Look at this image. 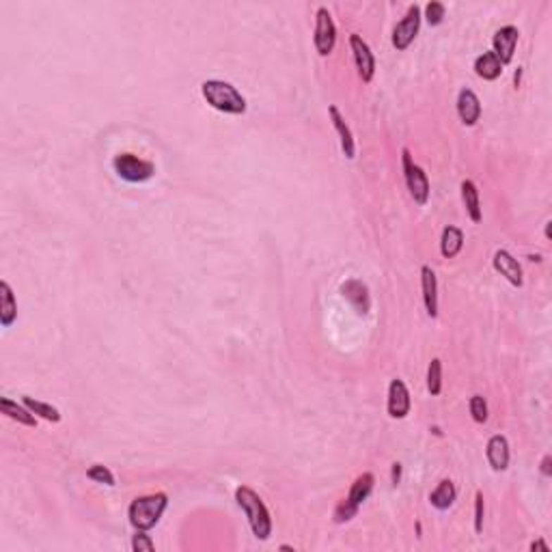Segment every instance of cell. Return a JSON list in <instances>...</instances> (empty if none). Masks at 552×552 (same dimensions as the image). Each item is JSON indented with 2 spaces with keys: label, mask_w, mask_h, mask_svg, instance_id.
I'll return each instance as SVG.
<instances>
[{
  "label": "cell",
  "mask_w": 552,
  "mask_h": 552,
  "mask_svg": "<svg viewBox=\"0 0 552 552\" xmlns=\"http://www.w3.org/2000/svg\"><path fill=\"white\" fill-rule=\"evenodd\" d=\"M201 93L212 108L227 113V115H244L246 113V99L242 93L225 80H205L201 84Z\"/></svg>",
  "instance_id": "6da1fadb"
},
{
  "label": "cell",
  "mask_w": 552,
  "mask_h": 552,
  "mask_svg": "<svg viewBox=\"0 0 552 552\" xmlns=\"http://www.w3.org/2000/svg\"><path fill=\"white\" fill-rule=\"evenodd\" d=\"M235 501L237 505L244 509L249 522H251V529L255 533L257 539H268L270 533H272V518H270V511L265 507V503L259 498V494L246 486H239L235 490Z\"/></svg>",
  "instance_id": "7a4b0ae2"
},
{
  "label": "cell",
  "mask_w": 552,
  "mask_h": 552,
  "mask_svg": "<svg viewBox=\"0 0 552 552\" xmlns=\"http://www.w3.org/2000/svg\"><path fill=\"white\" fill-rule=\"evenodd\" d=\"M168 505V496L164 492H158V494H149V496H141L136 498L132 505H130V522L136 531H149L153 529L160 518L164 513Z\"/></svg>",
  "instance_id": "3957f363"
},
{
  "label": "cell",
  "mask_w": 552,
  "mask_h": 552,
  "mask_svg": "<svg viewBox=\"0 0 552 552\" xmlns=\"http://www.w3.org/2000/svg\"><path fill=\"white\" fill-rule=\"evenodd\" d=\"M113 166H115V172L130 182V184H141V182H147L153 177V172H156V166L147 160H141V158H136L132 153H119L115 160H113Z\"/></svg>",
  "instance_id": "277c9868"
},
{
  "label": "cell",
  "mask_w": 552,
  "mask_h": 552,
  "mask_svg": "<svg viewBox=\"0 0 552 552\" xmlns=\"http://www.w3.org/2000/svg\"><path fill=\"white\" fill-rule=\"evenodd\" d=\"M401 160H403V175H406V184L408 190L412 194V199L417 201L419 205H425L429 199V180L425 175V170L412 162V156L408 149L401 151Z\"/></svg>",
  "instance_id": "5b68a950"
},
{
  "label": "cell",
  "mask_w": 552,
  "mask_h": 552,
  "mask_svg": "<svg viewBox=\"0 0 552 552\" xmlns=\"http://www.w3.org/2000/svg\"><path fill=\"white\" fill-rule=\"evenodd\" d=\"M313 42H315V50H318L322 56H328V54L334 50V44H337V26H334L332 15H330V11H328L326 7H320V9H318Z\"/></svg>",
  "instance_id": "8992f818"
},
{
  "label": "cell",
  "mask_w": 552,
  "mask_h": 552,
  "mask_svg": "<svg viewBox=\"0 0 552 552\" xmlns=\"http://www.w3.org/2000/svg\"><path fill=\"white\" fill-rule=\"evenodd\" d=\"M419 28H421V9L417 5H412L393 30V46L397 50H406L419 34Z\"/></svg>",
  "instance_id": "52a82bcc"
},
{
  "label": "cell",
  "mask_w": 552,
  "mask_h": 552,
  "mask_svg": "<svg viewBox=\"0 0 552 552\" xmlns=\"http://www.w3.org/2000/svg\"><path fill=\"white\" fill-rule=\"evenodd\" d=\"M350 48L354 54V63L358 67V74L363 78V82H371L373 74H375V58L371 48L367 46V42L360 37V34H350Z\"/></svg>",
  "instance_id": "ba28073f"
},
{
  "label": "cell",
  "mask_w": 552,
  "mask_h": 552,
  "mask_svg": "<svg viewBox=\"0 0 552 552\" xmlns=\"http://www.w3.org/2000/svg\"><path fill=\"white\" fill-rule=\"evenodd\" d=\"M518 37H520V32H518L515 26H503L496 30L494 39H492V46H494V54L496 58L501 61V65H507L511 63L513 58V52H515V46H518Z\"/></svg>",
  "instance_id": "9c48e42d"
},
{
  "label": "cell",
  "mask_w": 552,
  "mask_h": 552,
  "mask_svg": "<svg viewBox=\"0 0 552 552\" xmlns=\"http://www.w3.org/2000/svg\"><path fill=\"white\" fill-rule=\"evenodd\" d=\"M492 261H494V270H496L501 276H505V279H507L513 287H522V283H525V279H522V268H520V263H518V259H515L511 253H507V251H496Z\"/></svg>",
  "instance_id": "30bf717a"
},
{
  "label": "cell",
  "mask_w": 552,
  "mask_h": 552,
  "mask_svg": "<svg viewBox=\"0 0 552 552\" xmlns=\"http://www.w3.org/2000/svg\"><path fill=\"white\" fill-rule=\"evenodd\" d=\"M410 412V393L403 380H393L389 387V414L393 419H403Z\"/></svg>",
  "instance_id": "8fae6325"
},
{
  "label": "cell",
  "mask_w": 552,
  "mask_h": 552,
  "mask_svg": "<svg viewBox=\"0 0 552 552\" xmlns=\"http://www.w3.org/2000/svg\"><path fill=\"white\" fill-rule=\"evenodd\" d=\"M458 115L464 125H475L481 117V101L470 89H462L458 95Z\"/></svg>",
  "instance_id": "7c38bea8"
},
{
  "label": "cell",
  "mask_w": 552,
  "mask_h": 552,
  "mask_svg": "<svg viewBox=\"0 0 552 552\" xmlns=\"http://www.w3.org/2000/svg\"><path fill=\"white\" fill-rule=\"evenodd\" d=\"M421 287H423V302L427 308V315L436 318L438 315V281L429 265L421 268Z\"/></svg>",
  "instance_id": "4fadbf2b"
},
{
  "label": "cell",
  "mask_w": 552,
  "mask_h": 552,
  "mask_svg": "<svg viewBox=\"0 0 552 552\" xmlns=\"http://www.w3.org/2000/svg\"><path fill=\"white\" fill-rule=\"evenodd\" d=\"M341 291H343L345 298L350 300V304L358 310L360 315H367V313H369L371 300H369V289H367L365 283L352 279V281H348V283H343Z\"/></svg>",
  "instance_id": "5bb4252c"
},
{
  "label": "cell",
  "mask_w": 552,
  "mask_h": 552,
  "mask_svg": "<svg viewBox=\"0 0 552 552\" xmlns=\"http://www.w3.org/2000/svg\"><path fill=\"white\" fill-rule=\"evenodd\" d=\"M328 113H330V119H332V125H334L337 134L341 136V149H343L345 158L354 160V158H356V143H354L352 130L348 127V123H345V119L341 117V113H339L337 106H330Z\"/></svg>",
  "instance_id": "9a60e30c"
},
{
  "label": "cell",
  "mask_w": 552,
  "mask_h": 552,
  "mask_svg": "<svg viewBox=\"0 0 552 552\" xmlns=\"http://www.w3.org/2000/svg\"><path fill=\"white\" fill-rule=\"evenodd\" d=\"M486 453H488V462L494 470H507L509 466V442L505 436L496 434L490 438L488 442V448H486Z\"/></svg>",
  "instance_id": "2e32d148"
},
{
  "label": "cell",
  "mask_w": 552,
  "mask_h": 552,
  "mask_svg": "<svg viewBox=\"0 0 552 552\" xmlns=\"http://www.w3.org/2000/svg\"><path fill=\"white\" fill-rule=\"evenodd\" d=\"M18 318V302L7 281L0 283V324L9 328Z\"/></svg>",
  "instance_id": "e0dca14e"
},
{
  "label": "cell",
  "mask_w": 552,
  "mask_h": 552,
  "mask_svg": "<svg viewBox=\"0 0 552 552\" xmlns=\"http://www.w3.org/2000/svg\"><path fill=\"white\" fill-rule=\"evenodd\" d=\"M475 72L479 78L483 80H496L501 74H503V65L501 61L496 58V54L490 50V52H483L481 56H477L475 61Z\"/></svg>",
  "instance_id": "ac0fdd59"
},
{
  "label": "cell",
  "mask_w": 552,
  "mask_h": 552,
  "mask_svg": "<svg viewBox=\"0 0 552 552\" xmlns=\"http://www.w3.org/2000/svg\"><path fill=\"white\" fill-rule=\"evenodd\" d=\"M0 410H3V414H7L9 419L22 423L26 427H37V419H34V414L26 406H20V403L11 401L9 397H0Z\"/></svg>",
  "instance_id": "d6986e66"
},
{
  "label": "cell",
  "mask_w": 552,
  "mask_h": 552,
  "mask_svg": "<svg viewBox=\"0 0 552 552\" xmlns=\"http://www.w3.org/2000/svg\"><path fill=\"white\" fill-rule=\"evenodd\" d=\"M464 246V233L458 227H444L440 237V253L446 259H453Z\"/></svg>",
  "instance_id": "ffe728a7"
},
{
  "label": "cell",
  "mask_w": 552,
  "mask_h": 552,
  "mask_svg": "<svg viewBox=\"0 0 552 552\" xmlns=\"http://www.w3.org/2000/svg\"><path fill=\"white\" fill-rule=\"evenodd\" d=\"M456 496H458V492H456L453 481L444 479V481L438 483V488L429 494V501H432V505H434L436 509L444 511V509H448V507L456 503Z\"/></svg>",
  "instance_id": "44dd1931"
},
{
  "label": "cell",
  "mask_w": 552,
  "mask_h": 552,
  "mask_svg": "<svg viewBox=\"0 0 552 552\" xmlns=\"http://www.w3.org/2000/svg\"><path fill=\"white\" fill-rule=\"evenodd\" d=\"M462 199H464V205H466V212H468L470 220L479 222L481 220V201H479V190H477L475 182H470V180L462 182Z\"/></svg>",
  "instance_id": "7402d4cb"
},
{
  "label": "cell",
  "mask_w": 552,
  "mask_h": 552,
  "mask_svg": "<svg viewBox=\"0 0 552 552\" xmlns=\"http://www.w3.org/2000/svg\"><path fill=\"white\" fill-rule=\"evenodd\" d=\"M373 483H375V477L371 472H363L350 488V494H348V501H352L354 505H363L367 501V496L371 494L373 490Z\"/></svg>",
  "instance_id": "603a6c76"
},
{
  "label": "cell",
  "mask_w": 552,
  "mask_h": 552,
  "mask_svg": "<svg viewBox=\"0 0 552 552\" xmlns=\"http://www.w3.org/2000/svg\"><path fill=\"white\" fill-rule=\"evenodd\" d=\"M22 403H24L32 414H37V417H42V419H46V421H52V423H58V421H61V412H58L54 406L46 403V401H39V399H32V397L24 395V397H22Z\"/></svg>",
  "instance_id": "cb8c5ba5"
},
{
  "label": "cell",
  "mask_w": 552,
  "mask_h": 552,
  "mask_svg": "<svg viewBox=\"0 0 552 552\" xmlns=\"http://www.w3.org/2000/svg\"><path fill=\"white\" fill-rule=\"evenodd\" d=\"M427 391L436 397L442 393V363L440 358H434L427 369Z\"/></svg>",
  "instance_id": "d4e9b609"
},
{
  "label": "cell",
  "mask_w": 552,
  "mask_h": 552,
  "mask_svg": "<svg viewBox=\"0 0 552 552\" xmlns=\"http://www.w3.org/2000/svg\"><path fill=\"white\" fill-rule=\"evenodd\" d=\"M468 408H470V414H472V419L477 423H486L488 421V403H486V399H483L481 395H472Z\"/></svg>",
  "instance_id": "484cf974"
},
{
  "label": "cell",
  "mask_w": 552,
  "mask_h": 552,
  "mask_svg": "<svg viewBox=\"0 0 552 552\" xmlns=\"http://www.w3.org/2000/svg\"><path fill=\"white\" fill-rule=\"evenodd\" d=\"M87 477L97 481V483H104V486H115V475L101 464H93L89 470H87Z\"/></svg>",
  "instance_id": "4316f807"
},
{
  "label": "cell",
  "mask_w": 552,
  "mask_h": 552,
  "mask_svg": "<svg viewBox=\"0 0 552 552\" xmlns=\"http://www.w3.org/2000/svg\"><path fill=\"white\" fill-rule=\"evenodd\" d=\"M356 511H358V505H354L352 501H341L339 505H337V509H334V520L341 525V522H348V520H352V518L356 515Z\"/></svg>",
  "instance_id": "83f0119b"
},
{
  "label": "cell",
  "mask_w": 552,
  "mask_h": 552,
  "mask_svg": "<svg viewBox=\"0 0 552 552\" xmlns=\"http://www.w3.org/2000/svg\"><path fill=\"white\" fill-rule=\"evenodd\" d=\"M444 13H446V9H444L442 3H438V0H432V3L425 7V18L429 22V26H438L444 20Z\"/></svg>",
  "instance_id": "f1b7e54d"
},
{
  "label": "cell",
  "mask_w": 552,
  "mask_h": 552,
  "mask_svg": "<svg viewBox=\"0 0 552 552\" xmlns=\"http://www.w3.org/2000/svg\"><path fill=\"white\" fill-rule=\"evenodd\" d=\"M132 548L136 552H151L153 550V541L149 535H145V531H138L132 539Z\"/></svg>",
  "instance_id": "f546056e"
},
{
  "label": "cell",
  "mask_w": 552,
  "mask_h": 552,
  "mask_svg": "<svg viewBox=\"0 0 552 552\" xmlns=\"http://www.w3.org/2000/svg\"><path fill=\"white\" fill-rule=\"evenodd\" d=\"M475 531L481 533L483 531V494L477 492L475 496Z\"/></svg>",
  "instance_id": "4dcf8cb0"
},
{
  "label": "cell",
  "mask_w": 552,
  "mask_h": 552,
  "mask_svg": "<svg viewBox=\"0 0 552 552\" xmlns=\"http://www.w3.org/2000/svg\"><path fill=\"white\" fill-rule=\"evenodd\" d=\"M552 458L550 456H544V460H541V472H544V477H550L552 475Z\"/></svg>",
  "instance_id": "1f68e13d"
},
{
  "label": "cell",
  "mask_w": 552,
  "mask_h": 552,
  "mask_svg": "<svg viewBox=\"0 0 552 552\" xmlns=\"http://www.w3.org/2000/svg\"><path fill=\"white\" fill-rule=\"evenodd\" d=\"M531 550H533V552H535V550H541V552H550V546H548L546 541H541V539H539V541L531 544Z\"/></svg>",
  "instance_id": "d6a6232c"
},
{
  "label": "cell",
  "mask_w": 552,
  "mask_h": 552,
  "mask_svg": "<svg viewBox=\"0 0 552 552\" xmlns=\"http://www.w3.org/2000/svg\"><path fill=\"white\" fill-rule=\"evenodd\" d=\"M401 479V464H393V486H397Z\"/></svg>",
  "instance_id": "836d02e7"
},
{
  "label": "cell",
  "mask_w": 552,
  "mask_h": 552,
  "mask_svg": "<svg viewBox=\"0 0 552 552\" xmlns=\"http://www.w3.org/2000/svg\"><path fill=\"white\" fill-rule=\"evenodd\" d=\"M520 76H522V72H520V69H518V72H515V87L520 84Z\"/></svg>",
  "instance_id": "e575fe53"
}]
</instances>
